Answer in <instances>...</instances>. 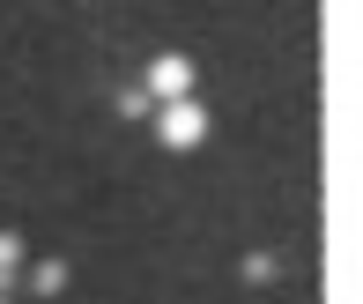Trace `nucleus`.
I'll return each mask as SVG.
<instances>
[{"mask_svg":"<svg viewBox=\"0 0 363 304\" xmlns=\"http://www.w3.org/2000/svg\"><path fill=\"white\" fill-rule=\"evenodd\" d=\"M282 275V260H274V252H252V260H245V282H274Z\"/></svg>","mask_w":363,"mask_h":304,"instance_id":"39448f33","label":"nucleus"},{"mask_svg":"<svg viewBox=\"0 0 363 304\" xmlns=\"http://www.w3.org/2000/svg\"><path fill=\"white\" fill-rule=\"evenodd\" d=\"M0 304H8V297H0Z\"/></svg>","mask_w":363,"mask_h":304,"instance_id":"0eeeda50","label":"nucleus"},{"mask_svg":"<svg viewBox=\"0 0 363 304\" xmlns=\"http://www.w3.org/2000/svg\"><path fill=\"white\" fill-rule=\"evenodd\" d=\"M30 290H38V297H60V290H67V267H60V260H38V267H30Z\"/></svg>","mask_w":363,"mask_h":304,"instance_id":"7ed1b4c3","label":"nucleus"},{"mask_svg":"<svg viewBox=\"0 0 363 304\" xmlns=\"http://www.w3.org/2000/svg\"><path fill=\"white\" fill-rule=\"evenodd\" d=\"M148 104H178V97H193V60L186 53H163V60H148Z\"/></svg>","mask_w":363,"mask_h":304,"instance_id":"f03ea898","label":"nucleus"},{"mask_svg":"<svg viewBox=\"0 0 363 304\" xmlns=\"http://www.w3.org/2000/svg\"><path fill=\"white\" fill-rule=\"evenodd\" d=\"M156 141H163V148H201V141H208V112L193 104V97L156 104Z\"/></svg>","mask_w":363,"mask_h":304,"instance_id":"f257e3e1","label":"nucleus"},{"mask_svg":"<svg viewBox=\"0 0 363 304\" xmlns=\"http://www.w3.org/2000/svg\"><path fill=\"white\" fill-rule=\"evenodd\" d=\"M119 112H126V119H148L156 104H148V89H119Z\"/></svg>","mask_w":363,"mask_h":304,"instance_id":"423d86ee","label":"nucleus"},{"mask_svg":"<svg viewBox=\"0 0 363 304\" xmlns=\"http://www.w3.org/2000/svg\"><path fill=\"white\" fill-rule=\"evenodd\" d=\"M15 275H23V238H15V230H0V290H8Z\"/></svg>","mask_w":363,"mask_h":304,"instance_id":"20e7f679","label":"nucleus"}]
</instances>
